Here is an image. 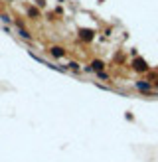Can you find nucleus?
Listing matches in <instances>:
<instances>
[{
  "label": "nucleus",
  "mask_w": 158,
  "mask_h": 162,
  "mask_svg": "<svg viewBox=\"0 0 158 162\" xmlns=\"http://www.w3.org/2000/svg\"><path fill=\"white\" fill-rule=\"evenodd\" d=\"M134 69H136V71H146L148 65H146L144 59H134Z\"/></svg>",
  "instance_id": "1"
},
{
  "label": "nucleus",
  "mask_w": 158,
  "mask_h": 162,
  "mask_svg": "<svg viewBox=\"0 0 158 162\" xmlns=\"http://www.w3.org/2000/svg\"><path fill=\"white\" fill-rule=\"evenodd\" d=\"M136 87H138L140 91H148V89H150V85H148V83H136Z\"/></svg>",
  "instance_id": "6"
},
{
  "label": "nucleus",
  "mask_w": 158,
  "mask_h": 162,
  "mask_svg": "<svg viewBox=\"0 0 158 162\" xmlns=\"http://www.w3.org/2000/svg\"><path fill=\"white\" fill-rule=\"evenodd\" d=\"M69 67H71L73 71H79V65H77V63H75V61H71V63H69Z\"/></svg>",
  "instance_id": "7"
},
{
  "label": "nucleus",
  "mask_w": 158,
  "mask_h": 162,
  "mask_svg": "<svg viewBox=\"0 0 158 162\" xmlns=\"http://www.w3.org/2000/svg\"><path fill=\"white\" fill-rule=\"evenodd\" d=\"M51 55H55V57H63L65 55V49H61V47H51Z\"/></svg>",
  "instance_id": "3"
},
{
  "label": "nucleus",
  "mask_w": 158,
  "mask_h": 162,
  "mask_svg": "<svg viewBox=\"0 0 158 162\" xmlns=\"http://www.w3.org/2000/svg\"><path fill=\"white\" fill-rule=\"evenodd\" d=\"M16 28H18V34H20L22 38H26V40H30V38H32V36H30V34L22 28V24H20V22H16Z\"/></svg>",
  "instance_id": "2"
},
{
  "label": "nucleus",
  "mask_w": 158,
  "mask_h": 162,
  "mask_svg": "<svg viewBox=\"0 0 158 162\" xmlns=\"http://www.w3.org/2000/svg\"><path fill=\"white\" fill-rule=\"evenodd\" d=\"M81 38H85V40H91V38H93V34H91L89 30H83V32H81Z\"/></svg>",
  "instance_id": "5"
},
{
  "label": "nucleus",
  "mask_w": 158,
  "mask_h": 162,
  "mask_svg": "<svg viewBox=\"0 0 158 162\" xmlns=\"http://www.w3.org/2000/svg\"><path fill=\"white\" fill-rule=\"evenodd\" d=\"M103 67H105V65H103V61H93V67H91V69H93V71H95V69H97V71H101Z\"/></svg>",
  "instance_id": "4"
}]
</instances>
